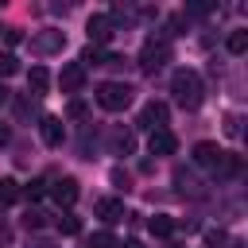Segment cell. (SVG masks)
<instances>
[{"instance_id": "cell-28", "label": "cell", "mask_w": 248, "mask_h": 248, "mask_svg": "<svg viewBox=\"0 0 248 248\" xmlns=\"http://www.w3.org/2000/svg\"><path fill=\"white\" fill-rule=\"evenodd\" d=\"M170 248H174V244H170Z\"/></svg>"}, {"instance_id": "cell-3", "label": "cell", "mask_w": 248, "mask_h": 248, "mask_svg": "<svg viewBox=\"0 0 248 248\" xmlns=\"http://www.w3.org/2000/svg\"><path fill=\"white\" fill-rule=\"evenodd\" d=\"M167 58H170V43H167L163 35H159V39L151 35V39L143 43V50H140V70H143V74H155V70L167 66Z\"/></svg>"}, {"instance_id": "cell-20", "label": "cell", "mask_w": 248, "mask_h": 248, "mask_svg": "<svg viewBox=\"0 0 248 248\" xmlns=\"http://www.w3.org/2000/svg\"><path fill=\"white\" fill-rule=\"evenodd\" d=\"M89 248H116V236H112L108 229H101V232H93V240H89Z\"/></svg>"}, {"instance_id": "cell-4", "label": "cell", "mask_w": 248, "mask_h": 248, "mask_svg": "<svg viewBox=\"0 0 248 248\" xmlns=\"http://www.w3.org/2000/svg\"><path fill=\"white\" fill-rule=\"evenodd\" d=\"M85 31H89V46H105V43L112 39V16H108V12H97V16H89Z\"/></svg>"}, {"instance_id": "cell-23", "label": "cell", "mask_w": 248, "mask_h": 248, "mask_svg": "<svg viewBox=\"0 0 248 248\" xmlns=\"http://www.w3.org/2000/svg\"><path fill=\"white\" fill-rule=\"evenodd\" d=\"M23 221H27V229H39V225L46 221V213H43V209H31V213H27Z\"/></svg>"}, {"instance_id": "cell-9", "label": "cell", "mask_w": 248, "mask_h": 248, "mask_svg": "<svg viewBox=\"0 0 248 248\" xmlns=\"http://www.w3.org/2000/svg\"><path fill=\"white\" fill-rule=\"evenodd\" d=\"M147 151H151V155H174V151H178V140H174V132H167V128L151 132V140H147Z\"/></svg>"}, {"instance_id": "cell-15", "label": "cell", "mask_w": 248, "mask_h": 248, "mask_svg": "<svg viewBox=\"0 0 248 248\" xmlns=\"http://www.w3.org/2000/svg\"><path fill=\"white\" fill-rule=\"evenodd\" d=\"M19 202V182L16 178H0V205H12Z\"/></svg>"}, {"instance_id": "cell-27", "label": "cell", "mask_w": 248, "mask_h": 248, "mask_svg": "<svg viewBox=\"0 0 248 248\" xmlns=\"http://www.w3.org/2000/svg\"><path fill=\"white\" fill-rule=\"evenodd\" d=\"M4 101H8V85L0 81V105H4Z\"/></svg>"}, {"instance_id": "cell-16", "label": "cell", "mask_w": 248, "mask_h": 248, "mask_svg": "<svg viewBox=\"0 0 248 248\" xmlns=\"http://www.w3.org/2000/svg\"><path fill=\"white\" fill-rule=\"evenodd\" d=\"M108 143H112V151H116V155H132V132H120V128H116Z\"/></svg>"}, {"instance_id": "cell-14", "label": "cell", "mask_w": 248, "mask_h": 248, "mask_svg": "<svg viewBox=\"0 0 248 248\" xmlns=\"http://www.w3.org/2000/svg\"><path fill=\"white\" fill-rule=\"evenodd\" d=\"M147 229H151V236H170V232H174V217H167V213H155V217L147 221Z\"/></svg>"}, {"instance_id": "cell-17", "label": "cell", "mask_w": 248, "mask_h": 248, "mask_svg": "<svg viewBox=\"0 0 248 248\" xmlns=\"http://www.w3.org/2000/svg\"><path fill=\"white\" fill-rule=\"evenodd\" d=\"M248 50V31H232L229 35V54H244Z\"/></svg>"}, {"instance_id": "cell-1", "label": "cell", "mask_w": 248, "mask_h": 248, "mask_svg": "<svg viewBox=\"0 0 248 248\" xmlns=\"http://www.w3.org/2000/svg\"><path fill=\"white\" fill-rule=\"evenodd\" d=\"M170 93H174L178 108H186V112L202 108V101H205V85H202L198 70H174V78H170Z\"/></svg>"}, {"instance_id": "cell-26", "label": "cell", "mask_w": 248, "mask_h": 248, "mask_svg": "<svg viewBox=\"0 0 248 248\" xmlns=\"http://www.w3.org/2000/svg\"><path fill=\"white\" fill-rule=\"evenodd\" d=\"M116 248H143L140 240H128V244H116Z\"/></svg>"}, {"instance_id": "cell-7", "label": "cell", "mask_w": 248, "mask_h": 248, "mask_svg": "<svg viewBox=\"0 0 248 248\" xmlns=\"http://www.w3.org/2000/svg\"><path fill=\"white\" fill-rule=\"evenodd\" d=\"M58 85H62V93H78V89L85 85V66H81V62H70V66H62V74H58Z\"/></svg>"}, {"instance_id": "cell-22", "label": "cell", "mask_w": 248, "mask_h": 248, "mask_svg": "<svg viewBox=\"0 0 248 248\" xmlns=\"http://www.w3.org/2000/svg\"><path fill=\"white\" fill-rule=\"evenodd\" d=\"M225 240H229V236H225V229H209V232H205V244H209V248H221Z\"/></svg>"}, {"instance_id": "cell-19", "label": "cell", "mask_w": 248, "mask_h": 248, "mask_svg": "<svg viewBox=\"0 0 248 248\" xmlns=\"http://www.w3.org/2000/svg\"><path fill=\"white\" fill-rule=\"evenodd\" d=\"M43 190H46V182H43V178H31V182L19 190V198H31V202H35V198H43Z\"/></svg>"}, {"instance_id": "cell-2", "label": "cell", "mask_w": 248, "mask_h": 248, "mask_svg": "<svg viewBox=\"0 0 248 248\" xmlns=\"http://www.w3.org/2000/svg\"><path fill=\"white\" fill-rule=\"evenodd\" d=\"M97 105L105 112H124L132 105V85L128 81H101L97 85Z\"/></svg>"}, {"instance_id": "cell-12", "label": "cell", "mask_w": 248, "mask_h": 248, "mask_svg": "<svg viewBox=\"0 0 248 248\" xmlns=\"http://www.w3.org/2000/svg\"><path fill=\"white\" fill-rule=\"evenodd\" d=\"M50 194H54V202H58V205H66V209H70V205L78 202V182H74V178H62V182H54V190H50Z\"/></svg>"}, {"instance_id": "cell-21", "label": "cell", "mask_w": 248, "mask_h": 248, "mask_svg": "<svg viewBox=\"0 0 248 248\" xmlns=\"http://www.w3.org/2000/svg\"><path fill=\"white\" fill-rule=\"evenodd\" d=\"M16 70H19L16 54H0V78H8V74H16Z\"/></svg>"}, {"instance_id": "cell-10", "label": "cell", "mask_w": 248, "mask_h": 248, "mask_svg": "<svg viewBox=\"0 0 248 248\" xmlns=\"http://www.w3.org/2000/svg\"><path fill=\"white\" fill-rule=\"evenodd\" d=\"M39 132H43V143H46V147H62V140H66V128H62L58 116H43Z\"/></svg>"}, {"instance_id": "cell-18", "label": "cell", "mask_w": 248, "mask_h": 248, "mask_svg": "<svg viewBox=\"0 0 248 248\" xmlns=\"http://www.w3.org/2000/svg\"><path fill=\"white\" fill-rule=\"evenodd\" d=\"M78 229H81V221H78L74 213H62V217H58V232H62V236H74Z\"/></svg>"}, {"instance_id": "cell-25", "label": "cell", "mask_w": 248, "mask_h": 248, "mask_svg": "<svg viewBox=\"0 0 248 248\" xmlns=\"http://www.w3.org/2000/svg\"><path fill=\"white\" fill-rule=\"evenodd\" d=\"M8 140H12V128H8V124H4V120H0V147H4V143H8Z\"/></svg>"}, {"instance_id": "cell-13", "label": "cell", "mask_w": 248, "mask_h": 248, "mask_svg": "<svg viewBox=\"0 0 248 248\" xmlns=\"http://www.w3.org/2000/svg\"><path fill=\"white\" fill-rule=\"evenodd\" d=\"M27 85H31V93H35V97H39V93H46V89H50V74H46V66H31Z\"/></svg>"}, {"instance_id": "cell-11", "label": "cell", "mask_w": 248, "mask_h": 248, "mask_svg": "<svg viewBox=\"0 0 248 248\" xmlns=\"http://www.w3.org/2000/svg\"><path fill=\"white\" fill-rule=\"evenodd\" d=\"M97 217H101L105 225H116V221L124 217V202H120V198H101V202H97Z\"/></svg>"}, {"instance_id": "cell-8", "label": "cell", "mask_w": 248, "mask_h": 248, "mask_svg": "<svg viewBox=\"0 0 248 248\" xmlns=\"http://www.w3.org/2000/svg\"><path fill=\"white\" fill-rule=\"evenodd\" d=\"M62 46H66V35H62V31H43V35L31 39V50H35V54H54V50H62Z\"/></svg>"}, {"instance_id": "cell-5", "label": "cell", "mask_w": 248, "mask_h": 248, "mask_svg": "<svg viewBox=\"0 0 248 248\" xmlns=\"http://www.w3.org/2000/svg\"><path fill=\"white\" fill-rule=\"evenodd\" d=\"M167 116H170V112H167V105H163V101H147L136 124H140V128H147V132H159V128H167Z\"/></svg>"}, {"instance_id": "cell-6", "label": "cell", "mask_w": 248, "mask_h": 248, "mask_svg": "<svg viewBox=\"0 0 248 248\" xmlns=\"http://www.w3.org/2000/svg\"><path fill=\"white\" fill-rule=\"evenodd\" d=\"M194 163H198V167H205V170H217V167L225 163V151H221L217 143L202 140V143H194Z\"/></svg>"}, {"instance_id": "cell-24", "label": "cell", "mask_w": 248, "mask_h": 248, "mask_svg": "<svg viewBox=\"0 0 248 248\" xmlns=\"http://www.w3.org/2000/svg\"><path fill=\"white\" fill-rule=\"evenodd\" d=\"M225 132H229V136H240V116H229V120H225Z\"/></svg>"}]
</instances>
